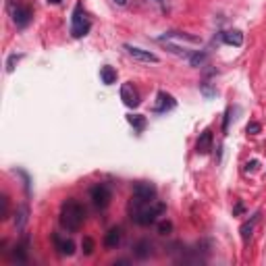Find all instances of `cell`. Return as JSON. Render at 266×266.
<instances>
[{"label":"cell","mask_w":266,"mask_h":266,"mask_svg":"<svg viewBox=\"0 0 266 266\" xmlns=\"http://www.w3.org/2000/svg\"><path fill=\"white\" fill-rule=\"evenodd\" d=\"M21 59V56H17V54H13V56H10V59H8V63H6V71H13V69H15V63Z\"/></svg>","instance_id":"obj_25"},{"label":"cell","mask_w":266,"mask_h":266,"mask_svg":"<svg viewBox=\"0 0 266 266\" xmlns=\"http://www.w3.org/2000/svg\"><path fill=\"white\" fill-rule=\"evenodd\" d=\"M156 2H165V0H156Z\"/></svg>","instance_id":"obj_31"},{"label":"cell","mask_w":266,"mask_h":266,"mask_svg":"<svg viewBox=\"0 0 266 266\" xmlns=\"http://www.w3.org/2000/svg\"><path fill=\"white\" fill-rule=\"evenodd\" d=\"M156 200V187L148 181H140L133 185V198L131 202L137 204H148V202H154Z\"/></svg>","instance_id":"obj_5"},{"label":"cell","mask_w":266,"mask_h":266,"mask_svg":"<svg viewBox=\"0 0 266 266\" xmlns=\"http://www.w3.org/2000/svg\"><path fill=\"white\" fill-rule=\"evenodd\" d=\"M206 52H193V54H189V63H191V67H200V65H204L206 63Z\"/></svg>","instance_id":"obj_20"},{"label":"cell","mask_w":266,"mask_h":266,"mask_svg":"<svg viewBox=\"0 0 266 266\" xmlns=\"http://www.w3.org/2000/svg\"><path fill=\"white\" fill-rule=\"evenodd\" d=\"M246 131H248V133H252V135H256V133H260V131H262V125H260V123H256V121H252V123H248Z\"/></svg>","instance_id":"obj_23"},{"label":"cell","mask_w":266,"mask_h":266,"mask_svg":"<svg viewBox=\"0 0 266 266\" xmlns=\"http://www.w3.org/2000/svg\"><path fill=\"white\" fill-rule=\"evenodd\" d=\"M127 121H129V125L133 127V129H137V131L146 129V117H142V114H129Z\"/></svg>","instance_id":"obj_18"},{"label":"cell","mask_w":266,"mask_h":266,"mask_svg":"<svg viewBox=\"0 0 266 266\" xmlns=\"http://www.w3.org/2000/svg\"><path fill=\"white\" fill-rule=\"evenodd\" d=\"M100 77H102V84H106V86H112L114 82H117V71H114L112 67L104 65V67L100 69Z\"/></svg>","instance_id":"obj_15"},{"label":"cell","mask_w":266,"mask_h":266,"mask_svg":"<svg viewBox=\"0 0 266 266\" xmlns=\"http://www.w3.org/2000/svg\"><path fill=\"white\" fill-rule=\"evenodd\" d=\"M121 239H123V231H121V227H112V229L108 231V233L104 235V248H108V250L119 248Z\"/></svg>","instance_id":"obj_10"},{"label":"cell","mask_w":266,"mask_h":266,"mask_svg":"<svg viewBox=\"0 0 266 266\" xmlns=\"http://www.w3.org/2000/svg\"><path fill=\"white\" fill-rule=\"evenodd\" d=\"M125 50H127V54H129L133 61H140V63H158L160 61L154 52L137 48V46H131V44H125Z\"/></svg>","instance_id":"obj_7"},{"label":"cell","mask_w":266,"mask_h":266,"mask_svg":"<svg viewBox=\"0 0 266 266\" xmlns=\"http://www.w3.org/2000/svg\"><path fill=\"white\" fill-rule=\"evenodd\" d=\"M8 13H10V17H13V23L17 27H27L31 23V17H33L31 6L19 2V0H10L8 2Z\"/></svg>","instance_id":"obj_3"},{"label":"cell","mask_w":266,"mask_h":266,"mask_svg":"<svg viewBox=\"0 0 266 266\" xmlns=\"http://www.w3.org/2000/svg\"><path fill=\"white\" fill-rule=\"evenodd\" d=\"M258 165H260L258 160H252V163H248L246 167H248V171H256V169H258Z\"/></svg>","instance_id":"obj_27"},{"label":"cell","mask_w":266,"mask_h":266,"mask_svg":"<svg viewBox=\"0 0 266 266\" xmlns=\"http://www.w3.org/2000/svg\"><path fill=\"white\" fill-rule=\"evenodd\" d=\"M94 239L91 237H84V241H82V248H84V254L86 256H91V254H94Z\"/></svg>","instance_id":"obj_21"},{"label":"cell","mask_w":266,"mask_h":266,"mask_svg":"<svg viewBox=\"0 0 266 266\" xmlns=\"http://www.w3.org/2000/svg\"><path fill=\"white\" fill-rule=\"evenodd\" d=\"M223 42L229 44V46H241L244 44V36H241V31H225Z\"/></svg>","instance_id":"obj_16"},{"label":"cell","mask_w":266,"mask_h":266,"mask_svg":"<svg viewBox=\"0 0 266 266\" xmlns=\"http://www.w3.org/2000/svg\"><path fill=\"white\" fill-rule=\"evenodd\" d=\"M210 150H212V131L206 129L198 137V142H195V152H198V154H208Z\"/></svg>","instance_id":"obj_12"},{"label":"cell","mask_w":266,"mask_h":266,"mask_svg":"<svg viewBox=\"0 0 266 266\" xmlns=\"http://www.w3.org/2000/svg\"><path fill=\"white\" fill-rule=\"evenodd\" d=\"M133 254H135V258H140V260L150 258V254H152V244H150L148 239L137 241V244L133 246Z\"/></svg>","instance_id":"obj_14"},{"label":"cell","mask_w":266,"mask_h":266,"mask_svg":"<svg viewBox=\"0 0 266 266\" xmlns=\"http://www.w3.org/2000/svg\"><path fill=\"white\" fill-rule=\"evenodd\" d=\"M171 108H175V98H173L171 94H167V91H158L152 110L154 112H167Z\"/></svg>","instance_id":"obj_9"},{"label":"cell","mask_w":266,"mask_h":266,"mask_svg":"<svg viewBox=\"0 0 266 266\" xmlns=\"http://www.w3.org/2000/svg\"><path fill=\"white\" fill-rule=\"evenodd\" d=\"M114 4H119V6H125V4H127V0H114Z\"/></svg>","instance_id":"obj_28"},{"label":"cell","mask_w":266,"mask_h":266,"mask_svg":"<svg viewBox=\"0 0 266 266\" xmlns=\"http://www.w3.org/2000/svg\"><path fill=\"white\" fill-rule=\"evenodd\" d=\"M25 223H27V206H21V208H17V212H15V227L23 229Z\"/></svg>","instance_id":"obj_19"},{"label":"cell","mask_w":266,"mask_h":266,"mask_svg":"<svg viewBox=\"0 0 266 266\" xmlns=\"http://www.w3.org/2000/svg\"><path fill=\"white\" fill-rule=\"evenodd\" d=\"M258 223H260V212H256V214H254V216L250 218V221H246L244 225H241L239 233H241V239H244L246 244H248V241L252 239V235H254V229H256V225H258Z\"/></svg>","instance_id":"obj_11"},{"label":"cell","mask_w":266,"mask_h":266,"mask_svg":"<svg viewBox=\"0 0 266 266\" xmlns=\"http://www.w3.org/2000/svg\"><path fill=\"white\" fill-rule=\"evenodd\" d=\"M167 210V206L163 202H148L144 204L142 208H137V210H133V218H135V223L137 225H142V227H150V225H154L160 216L165 214Z\"/></svg>","instance_id":"obj_2"},{"label":"cell","mask_w":266,"mask_h":266,"mask_svg":"<svg viewBox=\"0 0 266 266\" xmlns=\"http://www.w3.org/2000/svg\"><path fill=\"white\" fill-rule=\"evenodd\" d=\"M171 38H175V40H185V42H191V44H198V42H200L195 36H189V33H181V31H171V33H167V36L160 38V42L171 40Z\"/></svg>","instance_id":"obj_17"},{"label":"cell","mask_w":266,"mask_h":266,"mask_svg":"<svg viewBox=\"0 0 266 266\" xmlns=\"http://www.w3.org/2000/svg\"><path fill=\"white\" fill-rule=\"evenodd\" d=\"M86 221V210L77 200L69 198L61 208V225L67 231H79Z\"/></svg>","instance_id":"obj_1"},{"label":"cell","mask_w":266,"mask_h":266,"mask_svg":"<svg viewBox=\"0 0 266 266\" xmlns=\"http://www.w3.org/2000/svg\"><path fill=\"white\" fill-rule=\"evenodd\" d=\"M121 100H123L125 106H129V108H135L137 104H140V94H137L133 84H123L121 86Z\"/></svg>","instance_id":"obj_8"},{"label":"cell","mask_w":266,"mask_h":266,"mask_svg":"<svg viewBox=\"0 0 266 266\" xmlns=\"http://www.w3.org/2000/svg\"><path fill=\"white\" fill-rule=\"evenodd\" d=\"M25 250H27V241H23L21 246H17V252H15V258L19 260V262H25V258H27V254H25Z\"/></svg>","instance_id":"obj_22"},{"label":"cell","mask_w":266,"mask_h":266,"mask_svg":"<svg viewBox=\"0 0 266 266\" xmlns=\"http://www.w3.org/2000/svg\"><path fill=\"white\" fill-rule=\"evenodd\" d=\"M89 198H91V202H94L96 208L104 210V208H106V206L110 204V200H112L110 187H108V185H104V183H98V185H94V187H91Z\"/></svg>","instance_id":"obj_6"},{"label":"cell","mask_w":266,"mask_h":266,"mask_svg":"<svg viewBox=\"0 0 266 266\" xmlns=\"http://www.w3.org/2000/svg\"><path fill=\"white\" fill-rule=\"evenodd\" d=\"M241 210H244V206H241V204H237V206H235V214H239Z\"/></svg>","instance_id":"obj_29"},{"label":"cell","mask_w":266,"mask_h":266,"mask_svg":"<svg viewBox=\"0 0 266 266\" xmlns=\"http://www.w3.org/2000/svg\"><path fill=\"white\" fill-rule=\"evenodd\" d=\"M54 246L56 250H59L63 256H73V252H75V244L71 239H67V237H61L59 233L54 235Z\"/></svg>","instance_id":"obj_13"},{"label":"cell","mask_w":266,"mask_h":266,"mask_svg":"<svg viewBox=\"0 0 266 266\" xmlns=\"http://www.w3.org/2000/svg\"><path fill=\"white\" fill-rule=\"evenodd\" d=\"M0 214H2V218L8 216V198H6V195H2V212H0Z\"/></svg>","instance_id":"obj_26"},{"label":"cell","mask_w":266,"mask_h":266,"mask_svg":"<svg viewBox=\"0 0 266 266\" xmlns=\"http://www.w3.org/2000/svg\"><path fill=\"white\" fill-rule=\"evenodd\" d=\"M171 229H173V223L163 221V223L158 225V233H160V235H169V233H171Z\"/></svg>","instance_id":"obj_24"},{"label":"cell","mask_w":266,"mask_h":266,"mask_svg":"<svg viewBox=\"0 0 266 266\" xmlns=\"http://www.w3.org/2000/svg\"><path fill=\"white\" fill-rule=\"evenodd\" d=\"M50 4H61V0H48Z\"/></svg>","instance_id":"obj_30"},{"label":"cell","mask_w":266,"mask_h":266,"mask_svg":"<svg viewBox=\"0 0 266 266\" xmlns=\"http://www.w3.org/2000/svg\"><path fill=\"white\" fill-rule=\"evenodd\" d=\"M91 27V23L86 15V10L82 4H75L73 8V17H71V33H73V38H84L88 36V31Z\"/></svg>","instance_id":"obj_4"}]
</instances>
